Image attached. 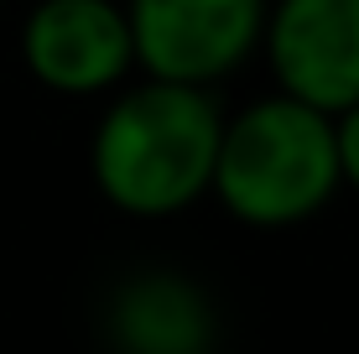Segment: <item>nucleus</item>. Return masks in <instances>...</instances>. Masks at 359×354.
Here are the masks:
<instances>
[{"label": "nucleus", "instance_id": "nucleus-1", "mask_svg": "<svg viewBox=\"0 0 359 354\" xmlns=\"http://www.w3.org/2000/svg\"><path fill=\"white\" fill-rule=\"evenodd\" d=\"M219 136L224 115L208 89L146 79L99 115L89 141L94 188L130 219H172L214 188Z\"/></svg>", "mask_w": 359, "mask_h": 354}, {"label": "nucleus", "instance_id": "nucleus-2", "mask_svg": "<svg viewBox=\"0 0 359 354\" xmlns=\"http://www.w3.org/2000/svg\"><path fill=\"white\" fill-rule=\"evenodd\" d=\"M344 188L333 120L271 94L224 120L214 162V198L250 229H292L323 214Z\"/></svg>", "mask_w": 359, "mask_h": 354}, {"label": "nucleus", "instance_id": "nucleus-3", "mask_svg": "<svg viewBox=\"0 0 359 354\" xmlns=\"http://www.w3.org/2000/svg\"><path fill=\"white\" fill-rule=\"evenodd\" d=\"M266 0H130L135 68L156 83L208 89L234 73L266 36Z\"/></svg>", "mask_w": 359, "mask_h": 354}, {"label": "nucleus", "instance_id": "nucleus-4", "mask_svg": "<svg viewBox=\"0 0 359 354\" xmlns=\"http://www.w3.org/2000/svg\"><path fill=\"white\" fill-rule=\"evenodd\" d=\"M261 42L287 100L328 120L359 104V0H276Z\"/></svg>", "mask_w": 359, "mask_h": 354}, {"label": "nucleus", "instance_id": "nucleus-5", "mask_svg": "<svg viewBox=\"0 0 359 354\" xmlns=\"http://www.w3.org/2000/svg\"><path fill=\"white\" fill-rule=\"evenodd\" d=\"M21 63L53 94H104L135 68L126 6L115 0H36L21 27Z\"/></svg>", "mask_w": 359, "mask_h": 354}, {"label": "nucleus", "instance_id": "nucleus-6", "mask_svg": "<svg viewBox=\"0 0 359 354\" xmlns=\"http://www.w3.org/2000/svg\"><path fill=\"white\" fill-rule=\"evenodd\" d=\"M115 344L126 354H193L208 349V297L177 271L130 276L115 292Z\"/></svg>", "mask_w": 359, "mask_h": 354}, {"label": "nucleus", "instance_id": "nucleus-7", "mask_svg": "<svg viewBox=\"0 0 359 354\" xmlns=\"http://www.w3.org/2000/svg\"><path fill=\"white\" fill-rule=\"evenodd\" d=\"M333 141H339V172H344V188L359 193V104L344 109L333 120Z\"/></svg>", "mask_w": 359, "mask_h": 354}, {"label": "nucleus", "instance_id": "nucleus-8", "mask_svg": "<svg viewBox=\"0 0 359 354\" xmlns=\"http://www.w3.org/2000/svg\"><path fill=\"white\" fill-rule=\"evenodd\" d=\"M193 354H214V349H193Z\"/></svg>", "mask_w": 359, "mask_h": 354}]
</instances>
